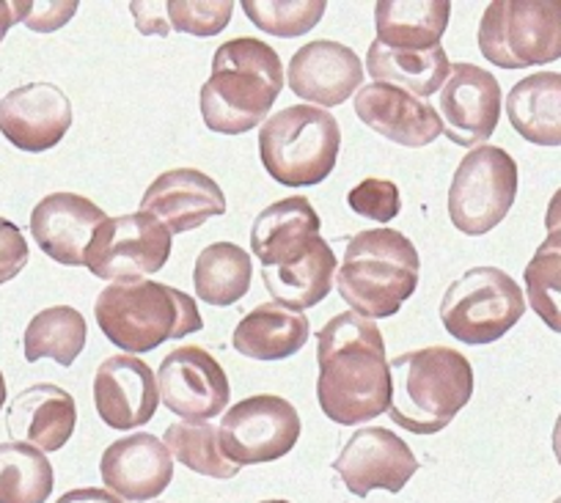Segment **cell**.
<instances>
[{
  "mask_svg": "<svg viewBox=\"0 0 561 503\" xmlns=\"http://www.w3.org/2000/svg\"><path fill=\"white\" fill-rule=\"evenodd\" d=\"M322 224L309 198L289 196L256 215L251 229V251L262 267H289L300 262L317 242Z\"/></svg>",
  "mask_w": 561,
  "mask_h": 503,
  "instance_id": "obj_22",
  "label": "cell"
},
{
  "mask_svg": "<svg viewBox=\"0 0 561 503\" xmlns=\"http://www.w3.org/2000/svg\"><path fill=\"white\" fill-rule=\"evenodd\" d=\"M169 28L193 36H215L229 25L234 3L231 0H171L165 3Z\"/></svg>",
  "mask_w": 561,
  "mask_h": 503,
  "instance_id": "obj_35",
  "label": "cell"
},
{
  "mask_svg": "<svg viewBox=\"0 0 561 503\" xmlns=\"http://www.w3.org/2000/svg\"><path fill=\"white\" fill-rule=\"evenodd\" d=\"M325 9V0H242V12L259 31L284 39L314 31Z\"/></svg>",
  "mask_w": 561,
  "mask_h": 503,
  "instance_id": "obj_34",
  "label": "cell"
},
{
  "mask_svg": "<svg viewBox=\"0 0 561 503\" xmlns=\"http://www.w3.org/2000/svg\"><path fill=\"white\" fill-rule=\"evenodd\" d=\"M140 213L152 215L171 235L198 229L209 218L226 215V196L218 182L196 168H174L149 185L140 198Z\"/></svg>",
  "mask_w": 561,
  "mask_h": 503,
  "instance_id": "obj_16",
  "label": "cell"
},
{
  "mask_svg": "<svg viewBox=\"0 0 561 503\" xmlns=\"http://www.w3.org/2000/svg\"><path fill=\"white\" fill-rule=\"evenodd\" d=\"M163 443L171 451V457H176L185 468L196 470V473L213 476V479H234L240 473V465L226 459L218 432L207 421L171 424L165 430Z\"/></svg>",
  "mask_w": 561,
  "mask_h": 503,
  "instance_id": "obj_33",
  "label": "cell"
},
{
  "mask_svg": "<svg viewBox=\"0 0 561 503\" xmlns=\"http://www.w3.org/2000/svg\"><path fill=\"white\" fill-rule=\"evenodd\" d=\"M78 424L72 393L39 382L14 397L7 410V430L14 443H28L39 451H61Z\"/></svg>",
  "mask_w": 561,
  "mask_h": 503,
  "instance_id": "obj_23",
  "label": "cell"
},
{
  "mask_svg": "<svg viewBox=\"0 0 561 503\" xmlns=\"http://www.w3.org/2000/svg\"><path fill=\"white\" fill-rule=\"evenodd\" d=\"M350 209L360 218L377 220V224H391L402 209L399 187L388 180H364L355 185L347 196Z\"/></svg>",
  "mask_w": 561,
  "mask_h": 503,
  "instance_id": "obj_36",
  "label": "cell"
},
{
  "mask_svg": "<svg viewBox=\"0 0 561 503\" xmlns=\"http://www.w3.org/2000/svg\"><path fill=\"white\" fill-rule=\"evenodd\" d=\"M517 196V162L499 146H477L462 157L449 187V218L462 235L493 231Z\"/></svg>",
  "mask_w": 561,
  "mask_h": 503,
  "instance_id": "obj_9",
  "label": "cell"
},
{
  "mask_svg": "<svg viewBox=\"0 0 561 503\" xmlns=\"http://www.w3.org/2000/svg\"><path fill=\"white\" fill-rule=\"evenodd\" d=\"M56 476L45 451L28 443H0V503H45Z\"/></svg>",
  "mask_w": 561,
  "mask_h": 503,
  "instance_id": "obj_32",
  "label": "cell"
},
{
  "mask_svg": "<svg viewBox=\"0 0 561 503\" xmlns=\"http://www.w3.org/2000/svg\"><path fill=\"white\" fill-rule=\"evenodd\" d=\"M105 213L78 193H50L31 213L36 245L58 264L80 267Z\"/></svg>",
  "mask_w": 561,
  "mask_h": 503,
  "instance_id": "obj_19",
  "label": "cell"
},
{
  "mask_svg": "<svg viewBox=\"0 0 561 503\" xmlns=\"http://www.w3.org/2000/svg\"><path fill=\"white\" fill-rule=\"evenodd\" d=\"M553 454L561 465V415L556 419V426H553Z\"/></svg>",
  "mask_w": 561,
  "mask_h": 503,
  "instance_id": "obj_41",
  "label": "cell"
},
{
  "mask_svg": "<svg viewBox=\"0 0 561 503\" xmlns=\"http://www.w3.org/2000/svg\"><path fill=\"white\" fill-rule=\"evenodd\" d=\"M171 256V231L147 213L105 218L85 251V267L102 281L135 284L160 273Z\"/></svg>",
  "mask_w": 561,
  "mask_h": 503,
  "instance_id": "obj_10",
  "label": "cell"
},
{
  "mask_svg": "<svg viewBox=\"0 0 561 503\" xmlns=\"http://www.w3.org/2000/svg\"><path fill=\"white\" fill-rule=\"evenodd\" d=\"M75 9H78V0H69V3H31V0H25L23 23L36 34H50V31H58L72 20Z\"/></svg>",
  "mask_w": 561,
  "mask_h": 503,
  "instance_id": "obj_38",
  "label": "cell"
},
{
  "mask_svg": "<svg viewBox=\"0 0 561 503\" xmlns=\"http://www.w3.org/2000/svg\"><path fill=\"white\" fill-rule=\"evenodd\" d=\"M366 69L375 78V83L397 85L413 96H433L444 89L451 75L449 56L444 47L433 50H388L380 42H371Z\"/></svg>",
  "mask_w": 561,
  "mask_h": 503,
  "instance_id": "obj_27",
  "label": "cell"
},
{
  "mask_svg": "<svg viewBox=\"0 0 561 503\" xmlns=\"http://www.w3.org/2000/svg\"><path fill=\"white\" fill-rule=\"evenodd\" d=\"M526 311L523 289L499 267H473L451 281L440 302V322L462 344L504 339Z\"/></svg>",
  "mask_w": 561,
  "mask_h": 503,
  "instance_id": "obj_8",
  "label": "cell"
},
{
  "mask_svg": "<svg viewBox=\"0 0 561 503\" xmlns=\"http://www.w3.org/2000/svg\"><path fill=\"white\" fill-rule=\"evenodd\" d=\"M449 18V0H380L375 7L377 42L388 50H433L440 47Z\"/></svg>",
  "mask_w": 561,
  "mask_h": 503,
  "instance_id": "obj_25",
  "label": "cell"
},
{
  "mask_svg": "<svg viewBox=\"0 0 561 503\" xmlns=\"http://www.w3.org/2000/svg\"><path fill=\"white\" fill-rule=\"evenodd\" d=\"M28 264V242L12 220L0 218V284L18 278Z\"/></svg>",
  "mask_w": 561,
  "mask_h": 503,
  "instance_id": "obj_37",
  "label": "cell"
},
{
  "mask_svg": "<svg viewBox=\"0 0 561 503\" xmlns=\"http://www.w3.org/2000/svg\"><path fill=\"white\" fill-rule=\"evenodd\" d=\"M94 317L107 342L124 353H152L204 328L196 300L160 281L111 284L96 297Z\"/></svg>",
  "mask_w": 561,
  "mask_h": 503,
  "instance_id": "obj_4",
  "label": "cell"
},
{
  "mask_svg": "<svg viewBox=\"0 0 561 503\" xmlns=\"http://www.w3.org/2000/svg\"><path fill=\"white\" fill-rule=\"evenodd\" d=\"M262 503H289V501H262Z\"/></svg>",
  "mask_w": 561,
  "mask_h": 503,
  "instance_id": "obj_43",
  "label": "cell"
},
{
  "mask_svg": "<svg viewBox=\"0 0 561 503\" xmlns=\"http://www.w3.org/2000/svg\"><path fill=\"white\" fill-rule=\"evenodd\" d=\"M553 503H561V495H559V498H556V501H553Z\"/></svg>",
  "mask_w": 561,
  "mask_h": 503,
  "instance_id": "obj_44",
  "label": "cell"
},
{
  "mask_svg": "<svg viewBox=\"0 0 561 503\" xmlns=\"http://www.w3.org/2000/svg\"><path fill=\"white\" fill-rule=\"evenodd\" d=\"M444 133L457 146H484L501 118V85L477 64L451 67L438 96Z\"/></svg>",
  "mask_w": 561,
  "mask_h": 503,
  "instance_id": "obj_14",
  "label": "cell"
},
{
  "mask_svg": "<svg viewBox=\"0 0 561 503\" xmlns=\"http://www.w3.org/2000/svg\"><path fill=\"white\" fill-rule=\"evenodd\" d=\"M333 275H336V253L325 240L317 242L300 262L289 267L262 270V281L273 295V302L293 311H306L331 295Z\"/></svg>",
  "mask_w": 561,
  "mask_h": 503,
  "instance_id": "obj_28",
  "label": "cell"
},
{
  "mask_svg": "<svg viewBox=\"0 0 561 503\" xmlns=\"http://www.w3.org/2000/svg\"><path fill=\"white\" fill-rule=\"evenodd\" d=\"M333 470L353 495L364 498L375 490L402 492L419 470V462L402 437L382 426H369L350 437L333 462Z\"/></svg>",
  "mask_w": 561,
  "mask_h": 503,
  "instance_id": "obj_13",
  "label": "cell"
},
{
  "mask_svg": "<svg viewBox=\"0 0 561 503\" xmlns=\"http://www.w3.org/2000/svg\"><path fill=\"white\" fill-rule=\"evenodd\" d=\"M355 113L377 135L410 149L430 146L444 133L440 113L430 102L388 83L364 85L355 94Z\"/></svg>",
  "mask_w": 561,
  "mask_h": 503,
  "instance_id": "obj_21",
  "label": "cell"
},
{
  "mask_svg": "<svg viewBox=\"0 0 561 503\" xmlns=\"http://www.w3.org/2000/svg\"><path fill=\"white\" fill-rule=\"evenodd\" d=\"M479 50L501 69L561 58V0H493L479 23Z\"/></svg>",
  "mask_w": 561,
  "mask_h": 503,
  "instance_id": "obj_7",
  "label": "cell"
},
{
  "mask_svg": "<svg viewBox=\"0 0 561 503\" xmlns=\"http://www.w3.org/2000/svg\"><path fill=\"white\" fill-rule=\"evenodd\" d=\"M158 391L165 408L187 421L215 419L231 399L224 366L196 344L165 355L158 369Z\"/></svg>",
  "mask_w": 561,
  "mask_h": 503,
  "instance_id": "obj_12",
  "label": "cell"
},
{
  "mask_svg": "<svg viewBox=\"0 0 561 503\" xmlns=\"http://www.w3.org/2000/svg\"><path fill=\"white\" fill-rule=\"evenodd\" d=\"M253 262L234 242H213L204 248L193 267V289L209 306H231L251 289Z\"/></svg>",
  "mask_w": 561,
  "mask_h": 503,
  "instance_id": "obj_30",
  "label": "cell"
},
{
  "mask_svg": "<svg viewBox=\"0 0 561 503\" xmlns=\"http://www.w3.org/2000/svg\"><path fill=\"white\" fill-rule=\"evenodd\" d=\"M342 149L336 116L314 105H289L259 129V157L278 185L314 187L331 176Z\"/></svg>",
  "mask_w": 561,
  "mask_h": 503,
  "instance_id": "obj_6",
  "label": "cell"
},
{
  "mask_svg": "<svg viewBox=\"0 0 561 503\" xmlns=\"http://www.w3.org/2000/svg\"><path fill=\"white\" fill-rule=\"evenodd\" d=\"M7 404V380H3V371H0V410Z\"/></svg>",
  "mask_w": 561,
  "mask_h": 503,
  "instance_id": "obj_42",
  "label": "cell"
},
{
  "mask_svg": "<svg viewBox=\"0 0 561 503\" xmlns=\"http://www.w3.org/2000/svg\"><path fill=\"white\" fill-rule=\"evenodd\" d=\"M284 89L278 53L253 36H240L215 50L213 78L202 85L204 124L220 135H242L267 122Z\"/></svg>",
  "mask_w": 561,
  "mask_h": 503,
  "instance_id": "obj_2",
  "label": "cell"
},
{
  "mask_svg": "<svg viewBox=\"0 0 561 503\" xmlns=\"http://www.w3.org/2000/svg\"><path fill=\"white\" fill-rule=\"evenodd\" d=\"M25 18V0H0V42L7 39L9 28L14 23H23Z\"/></svg>",
  "mask_w": 561,
  "mask_h": 503,
  "instance_id": "obj_40",
  "label": "cell"
},
{
  "mask_svg": "<svg viewBox=\"0 0 561 503\" xmlns=\"http://www.w3.org/2000/svg\"><path fill=\"white\" fill-rule=\"evenodd\" d=\"M506 116L528 144L561 146V72L528 75L512 85Z\"/></svg>",
  "mask_w": 561,
  "mask_h": 503,
  "instance_id": "obj_26",
  "label": "cell"
},
{
  "mask_svg": "<svg viewBox=\"0 0 561 503\" xmlns=\"http://www.w3.org/2000/svg\"><path fill=\"white\" fill-rule=\"evenodd\" d=\"M317 399L333 424L355 426L388 413L391 364L386 342L371 319L336 313L317 335Z\"/></svg>",
  "mask_w": 561,
  "mask_h": 503,
  "instance_id": "obj_1",
  "label": "cell"
},
{
  "mask_svg": "<svg viewBox=\"0 0 561 503\" xmlns=\"http://www.w3.org/2000/svg\"><path fill=\"white\" fill-rule=\"evenodd\" d=\"M545 229H548V237L526 264L523 278H526V295L534 313L550 330L561 333V191H556L550 198Z\"/></svg>",
  "mask_w": 561,
  "mask_h": 503,
  "instance_id": "obj_29",
  "label": "cell"
},
{
  "mask_svg": "<svg viewBox=\"0 0 561 503\" xmlns=\"http://www.w3.org/2000/svg\"><path fill=\"white\" fill-rule=\"evenodd\" d=\"M473 397V369L451 347H424L391 361L388 415L413 435H438Z\"/></svg>",
  "mask_w": 561,
  "mask_h": 503,
  "instance_id": "obj_3",
  "label": "cell"
},
{
  "mask_svg": "<svg viewBox=\"0 0 561 503\" xmlns=\"http://www.w3.org/2000/svg\"><path fill=\"white\" fill-rule=\"evenodd\" d=\"M364 83V64L342 42H309L289 61V89L322 111L344 105Z\"/></svg>",
  "mask_w": 561,
  "mask_h": 503,
  "instance_id": "obj_20",
  "label": "cell"
},
{
  "mask_svg": "<svg viewBox=\"0 0 561 503\" xmlns=\"http://www.w3.org/2000/svg\"><path fill=\"white\" fill-rule=\"evenodd\" d=\"M89 328L78 308L72 306H53L36 313L25 328L23 350L25 361H56L58 366H72L78 355L83 353Z\"/></svg>",
  "mask_w": 561,
  "mask_h": 503,
  "instance_id": "obj_31",
  "label": "cell"
},
{
  "mask_svg": "<svg viewBox=\"0 0 561 503\" xmlns=\"http://www.w3.org/2000/svg\"><path fill=\"white\" fill-rule=\"evenodd\" d=\"M56 503H124L113 492L96 490V487H85V490H69L58 498Z\"/></svg>",
  "mask_w": 561,
  "mask_h": 503,
  "instance_id": "obj_39",
  "label": "cell"
},
{
  "mask_svg": "<svg viewBox=\"0 0 561 503\" xmlns=\"http://www.w3.org/2000/svg\"><path fill=\"white\" fill-rule=\"evenodd\" d=\"M419 251L397 229H366L347 242L336 286L342 300L364 319H386L415 295Z\"/></svg>",
  "mask_w": 561,
  "mask_h": 503,
  "instance_id": "obj_5",
  "label": "cell"
},
{
  "mask_svg": "<svg viewBox=\"0 0 561 503\" xmlns=\"http://www.w3.org/2000/svg\"><path fill=\"white\" fill-rule=\"evenodd\" d=\"M72 127V102L58 85L28 83L0 100V133L23 151H47Z\"/></svg>",
  "mask_w": 561,
  "mask_h": 503,
  "instance_id": "obj_15",
  "label": "cell"
},
{
  "mask_svg": "<svg viewBox=\"0 0 561 503\" xmlns=\"http://www.w3.org/2000/svg\"><path fill=\"white\" fill-rule=\"evenodd\" d=\"M300 415L287 399L259 393L237 402L220 421V448L234 465L275 462L300 441Z\"/></svg>",
  "mask_w": 561,
  "mask_h": 503,
  "instance_id": "obj_11",
  "label": "cell"
},
{
  "mask_svg": "<svg viewBox=\"0 0 561 503\" xmlns=\"http://www.w3.org/2000/svg\"><path fill=\"white\" fill-rule=\"evenodd\" d=\"M100 473L107 490L140 503L169 490L174 479V462L160 437L149 432H135L105 448L100 459Z\"/></svg>",
  "mask_w": 561,
  "mask_h": 503,
  "instance_id": "obj_18",
  "label": "cell"
},
{
  "mask_svg": "<svg viewBox=\"0 0 561 503\" xmlns=\"http://www.w3.org/2000/svg\"><path fill=\"white\" fill-rule=\"evenodd\" d=\"M309 335V317L278 302H262L237 322L231 344L245 358L287 361L306 347Z\"/></svg>",
  "mask_w": 561,
  "mask_h": 503,
  "instance_id": "obj_24",
  "label": "cell"
},
{
  "mask_svg": "<svg viewBox=\"0 0 561 503\" xmlns=\"http://www.w3.org/2000/svg\"><path fill=\"white\" fill-rule=\"evenodd\" d=\"M158 377L133 355H113L94 375V404L111 430L144 426L158 413Z\"/></svg>",
  "mask_w": 561,
  "mask_h": 503,
  "instance_id": "obj_17",
  "label": "cell"
}]
</instances>
